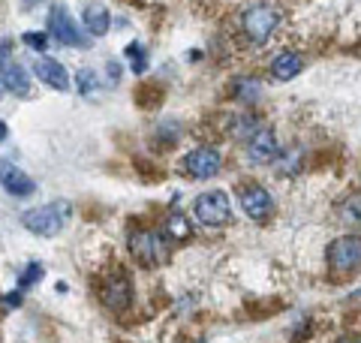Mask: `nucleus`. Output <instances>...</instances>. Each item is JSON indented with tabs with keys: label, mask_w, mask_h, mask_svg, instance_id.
<instances>
[{
	"label": "nucleus",
	"mask_w": 361,
	"mask_h": 343,
	"mask_svg": "<svg viewBox=\"0 0 361 343\" xmlns=\"http://www.w3.org/2000/svg\"><path fill=\"white\" fill-rule=\"evenodd\" d=\"M103 301L111 307V311H127L130 301H133V286L130 280L123 277V274H115V277H109L106 289H103Z\"/></svg>",
	"instance_id": "11"
},
{
	"label": "nucleus",
	"mask_w": 361,
	"mask_h": 343,
	"mask_svg": "<svg viewBox=\"0 0 361 343\" xmlns=\"http://www.w3.org/2000/svg\"><path fill=\"white\" fill-rule=\"evenodd\" d=\"M247 157H250L253 163H271V160L277 157V136L268 127L256 130L250 136V142H247Z\"/></svg>",
	"instance_id": "9"
},
{
	"label": "nucleus",
	"mask_w": 361,
	"mask_h": 343,
	"mask_svg": "<svg viewBox=\"0 0 361 343\" xmlns=\"http://www.w3.org/2000/svg\"><path fill=\"white\" fill-rule=\"evenodd\" d=\"M0 184H4L6 193H13V196H18V199H25L37 190V184H33L25 172H21L18 166H13V163H0Z\"/></svg>",
	"instance_id": "10"
},
{
	"label": "nucleus",
	"mask_w": 361,
	"mask_h": 343,
	"mask_svg": "<svg viewBox=\"0 0 361 343\" xmlns=\"http://www.w3.org/2000/svg\"><path fill=\"white\" fill-rule=\"evenodd\" d=\"M9 307H18L21 304V292H6V299H4Z\"/></svg>",
	"instance_id": "22"
},
{
	"label": "nucleus",
	"mask_w": 361,
	"mask_h": 343,
	"mask_svg": "<svg viewBox=\"0 0 361 343\" xmlns=\"http://www.w3.org/2000/svg\"><path fill=\"white\" fill-rule=\"evenodd\" d=\"M271 73H274V78H280V82H289V78H295L301 73V57L295 52L277 54L274 64H271Z\"/></svg>",
	"instance_id": "13"
},
{
	"label": "nucleus",
	"mask_w": 361,
	"mask_h": 343,
	"mask_svg": "<svg viewBox=\"0 0 361 343\" xmlns=\"http://www.w3.org/2000/svg\"><path fill=\"white\" fill-rule=\"evenodd\" d=\"M78 90H82V94H90V90H94V73L90 70L78 73Z\"/></svg>",
	"instance_id": "21"
},
{
	"label": "nucleus",
	"mask_w": 361,
	"mask_h": 343,
	"mask_svg": "<svg viewBox=\"0 0 361 343\" xmlns=\"http://www.w3.org/2000/svg\"><path fill=\"white\" fill-rule=\"evenodd\" d=\"M241 205H244L247 217H253V220H265V217H271V211H274V199H271L268 190L259 187V184L241 190Z\"/></svg>",
	"instance_id": "8"
},
{
	"label": "nucleus",
	"mask_w": 361,
	"mask_h": 343,
	"mask_svg": "<svg viewBox=\"0 0 361 343\" xmlns=\"http://www.w3.org/2000/svg\"><path fill=\"white\" fill-rule=\"evenodd\" d=\"M341 223H361V196H349L346 202H341Z\"/></svg>",
	"instance_id": "17"
},
{
	"label": "nucleus",
	"mask_w": 361,
	"mask_h": 343,
	"mask_svg": "<svg viewBox=\"0 0 361 343\" xmlns=\"http://www.w3.org/2000/svg\"><path fill=\"white\" fill-rule=\"evenodd\" d=\"M196 217L205 226H223L232 220V205H229V196L220 190H211L205 196L196 199Z\"/></svg>",
	"instance_id": "5"
},
{
	"label": "nucleus",
	"mask_w": 361,
	"mask_h": 343,
	"mask_svg": "<svg viewBox=\"0 0 361 343\" xmlns=\"http://www.w3.org/2000/svg\"><path fill=\"white\" fill-rule=\"evenodd\" d=\"M130 250L135 259H142L145 265H157V262H166L169 250H166V238L154 229H139V232H130Z\"/></svg>",
	"instance_id": "3"
},
{
	"label": "nucleus",
	"mask_w": 361,
	"mask_h": 343,
	"mask_svg": "<svg viewBox=\"0 0 361 343\" xmlns=\"http://www.w3.org/2000/svg\"><path fill=\"white\" fill-rule=\"evenodd\" d=\"M166 232L175 238V241H184V238H190V232H193V229H190V223L184 220V214H172L166 220Z\"/></svg>",
	"instance_id": "18"
},
{
	"label": "nucleus",
	"mask_w": 361,
	"mask_h": 343,
	"mask_svg": "<svg viewBox=\"0 0 361 343\" xmlns=\"http://www.w3.org/2000/svg\"><path fill=\"white\" fill-rule=\"evenodd\" d=\"M187 172L193 178H214L220 172V154L214 151V148H196V151H190L187 160H184Z\"/></svg>",
	"instance_id": "7"
},
{
	"label": "nucleus",
	"mask_w": 361,
	"mask_h": 343,
	"mask_svg": "<svg viewBox=\"0 0 361 343\" xmlns=\"http://www.w3.org/2000/svg\"><path fill=\"white\" fill-rule=\"evenodd\" d=\"M42 274H45V268L39 265V262H33V265H27L25 271L18 274V289H27V286L39 283V280H42Z\"/></svg>",
	"instance_id": "19"
},
{
	"label": "nucleus",
	"mask_w": 361,
	"mask_h": 343,
	"mask_svg": "<svg viewBox=\"0 0 361 343\" xmlns=\"http://www.w3.org/2000/svg\"><path fill=\"white\" fill-rule=\"evenodd\" d=\"M109 25H111V18H109V9L103 4L85 6V28L94 33V37H103V33H109Z\"/></svg>",
	"instance_id": "14"
},
{
	"label": "nucleus",
	"mask_w": 361,
	"mask_h": 343,
	"mask_svg": "<svg viewBox=\"0 0 361 343\" xmlns=\"http://www.w3.org/2000/svg\"><path fill=\"white\" fill-rule=\"evenodd\" d=\"M127 61H130V66H133L135 76L148 73V52H145L139 42H130V45H127Z\"/></svg>",
	"instance_id": "16"
},
{
	"label": "nucleus",
	"mask_w": 361,
	"mask_h": 343,
	"mask_svg": "<svg viewBox=\"0 0 361 343\" xmlns=\"http://www.w3.org/2000/svg\"><path fill=\"white\" fill-rule=\"evenodd\" d=\"M346 343H361V340H346Z\"/></svg>",
	"instance_id": "24"
},
{
	"label": "nucleus",
	"mask_w": 361,
	"mask_h": 343,
	"mask_svg": "<svg viewBox=\"0 0 361 343\" xmlns=\"http://www.w3.org/2000/svg\"><path fill=\"white\" fill-rule=\"evenodd\" d=\"M329 265L334 271H361V235H343L329 247Z\"/></svg>",
	"instance_id": "4"
},
{
	"label": "nucleus",
	"mask_w": 361,
	"mask_h": 343,
	"mask_svg": "<svg viewBox=\"0 0 361 343\" xmlns=\"http://www.w3.org/2000/svg\"><path fill=\"white\" fill-rule=\"evenodd\" d=\"M66 217H70V202H51V205H42V208H37V211H27L25 214V226L30 229L33 235L51 238V235L61 232Z\"/></svg>",
	"instance_id": "2"
},
{
	"label": "nucleus",
	"mask_w": 361,
	"mask_h": 343,
	"mask_svg": "<svg viewBox=\"0 0 361 343\" xmlns=\"http://www.w3.org/2000/svg\"><path fill=\"white\" fill-rule=\"evenodd\" d=\"M49 30H51V37L58 40L61 45H75V49H82V45H85L82 30L75 28V21H73V16H70V9H66V6H51Z\"/></svg>",
	"instance_id": "6"
},
{
	"label": "nucleus",
	"mask_w": 361,
	"mask_h": 343,
	"mask_svg": "<svg viewBox=\"0 0 361 343\" xmlns=\"http://www.w3.org/2000/svg\"><path fill=\"white\" fill-rule=\"evenodd\" d=\"M25 45H30V49H37V52H45L49 49V37H45V33H25Z\"/></svg>",
	"instance_id": "20"
},
{
	"label": "nucleus",
	"mask_w": 361,
	"mask_h": 343,
	"mask_svg": "<svg viewBox=\"0 0 361 343\" xmlns=\"http://www.w3.org/2000/svg\"><path fill=\"white\" fill-rule=\"evenodd\" d=\"M33 73H37L42 82L49 88H54V90L70 88V76H66L63 66L58 61H51V57H33Z\"/></svg>",
	"instance_id": "12"
},
{
	"label": "nucleus",
	"mask_w": 361,
	"mask_h": 343,
	"mask_svg": "<svg viewBox=\"0 0 361 343\" xmlns=\"http://www.w3.org/2000/svg\"><path fill=\"white\" fill-rule=\"evenodd\" d=\"M241 25H244L247 40H250L253 45H262V42H268L271 33L277 30V25H280V13H277V9L271 6V4H253V6L244 13Z\"/></svg>",
	"instance_id": "1"
},
{
	"label": "nucleus",
	"mask_w": 361,
	"mask_h": 343,
	"mask_svg": "<svg viewBox=\"0 0 361 343\" xmlns=\"http://www.w3.org/2000/svg\"><path fill=\"white\" fill-rule=\"evenodd\" d=\"M4 85L13 90L16 97H27L30 94V76L21 70L18 64H6L4 66Z\"/></svg>",
	"instance_id": "15"
},
{
	"label": "nucleus",
	"mask_w": 361,
	"mask_h": 343,
	"mask_svg": "<svg viewBox=\"0 0 361 343\" xmlns=\"http://www.w3.org/2000/svg\"><path fill=\"white\" fill-rule=\"evenodd\" d=\"M4 139H6V124L0 121V142H4Z\"/></svg>",
	"instance_id": "23"
}]
</instances>
